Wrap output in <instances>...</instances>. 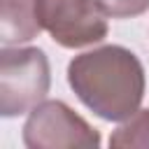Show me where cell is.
I'll use <instances>...</instances> for the list:
<instances>
[{"instance_id": "1", "label": "cell", "mask_w": 149, "mask_h": 149, "mask_svg": "<svg viewBox=\"0 0 149 149\" xmlns=\"http://www.w3.org/2000/svg\"><path fill=\"white\" fill-rule=\"evenodd\" d=\"M68 84L100 119L126 121L142 105L144 68L130 49L107 44L74 56L68 65Z\"/></svg>"}, {"instance_id": "2", "label": "cell", "mask_w": 149, "mask_h": 149, "mask_svg": "<svg viewBox=\"0 0 149 149\" xmlns=\"http://www.w3.org/2000/svg\"><path fill=\"white\" fill-rule=\"evenodd\" d=\"M51 84L49 58L37 47H2L0 51V114L19 116L37 107Z\"/></svg>"}, {"instance_id": "3", "label": "cell", "mask_w": 149, "mask_h": 149, "mask_svg": "<svg viewBox=\"0 0 149 149\" xmlns=\"http://www.w3.org/2000/svg\"><path fill=\"white\" fill-rule=\"evenodd\" d=\"M23 144L30 149L100 147L98 130L63 100H42L23 123Z\"/></svg>"}, {"instance_id": "4", "label": "cell", "mask_w": 149, "mask_h": 149, "mask_svg": "<svg viewBox=\"0 0 149 149\" xmlns=\"http://www.w3.org/2000/svg\"><path fill=\"white\" fill-rule=\"evenodd\" d=\"M42 30L65 49L98 44L107 37V16L91 0H37Z\"/></svg>"}, {"instance_id": "5", "label": "cell", "mask_w": 149, "mask_h": 149, "mask_svg": "<svg viewBox=\"0 0 149 149\" xmlns=\"http://www.w3.org/2000/svg\"><path fill=\"white\" fill-rule=\"evenodd\" d=\"M42 30L37 19V0H0V42L19 47L30 42Z\"/></svg>"}, {"instance_id": "6", "label": "cell", "mask_w": 149, "mask_h": 149, "mask_svg": "<svg viewBox=\"0 0 149 149\" xmlns=\"http://www.w3.org/2000/svg\"><path fill=\"white\" fill-rule=\"evenodd\" d=\"M112 147H140V149H149V107L147 109H137L133 116L126 119V123H121L112 137H109Z\"/></svg>"}, {"instance_id": "7", "label": "cell", "mask_w": 149, "mask_h": 149, "mask_svg": "<svg viewBox=\"0 0 149 149\" xmlns=\"http://www.w3.org/2000/svg\"><path fill=\"white\" fill-rule=\"evenodd\" d=\"M107 19H130L149 9V0H91Z\"/></svg>"}]
</instances>
